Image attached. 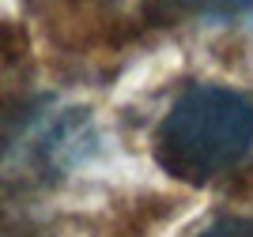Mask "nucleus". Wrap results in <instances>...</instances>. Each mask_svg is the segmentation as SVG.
<instances>
[{"mask_svg": "<svg viewBox=\"0 0 253 237\" xmlns=\"http://www.w3.org/2000/svg\"><path fill=\"white\" fill-rule=\"evenodd\" d=\"M185 11H197V15H219V19H231V15H242L253 8V0H170Z\"/></svg>", "mask_w": 253, "mask_h": 237, "instance_id": "obj_3", "label": "nucleus"}, {"mask_svg": "<svg viewBox=\"0 0 253 237\" xmlns=\"http://www.w3.org/2000/svg\"><path fill=\"white\" fill-rule=\"evenodd\" d=\"M253 147V105L227 87H189L155 132V158L170 177L204 185L234 169Z\"/></svg>", "mask_w": 253, "mask_h": 237, "instance_id": "obj_1", "label": "nucleus"}, {"mask_svg": "<svg viewBox=\"0 0 253 237\" xmlns=\"http://www.w3.org/2000/svg\"><path fill=\"white\" fill-rule=\"evenodd\" d=\"M189 237H253V218H246V215H219V218H211L208 226L193 230Z\"/></svg>", "mask_w": 253, "mask_h": 237, "instance_id": "obj_2", "label": "nucleus"}]
</instances>
